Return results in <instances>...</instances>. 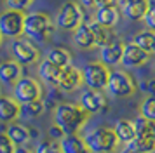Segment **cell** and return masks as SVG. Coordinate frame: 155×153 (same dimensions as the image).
<instances>
[{
  "mask_svg": "<svg viewBox=\"0 0 155 153\" xmlns=\"http://www.w3.org/2000/svg\"><path fill=\"white\" fill-rule=\"evenodd\" d=\"M89 113H85L78 104L61 103L54 110V124L64 134H77L78 129L87 122Z\"/></svg>",
  "mask_w": 155,
  "mask_h": 153,
  "instance_id": "6da1fadb",
  "label": "cell"
},
{
  "mask_svg": "<svg viewBox=\"0 0 155 153\" xmlns=\"http://www.w3.org/2000/svg\"><path fill=\"white\" fill-rule=\"evenodd\" d=\"M56 30L54 21L45 12H30L25 14L23 19V35L35 42H47Z\"/></svg>",
  "mask_w": 155,
  "mask_h": 153,
  "instance_id": "7a4b0ae2",
  "label": "cell"
},
{
  "mask_svg": "<svg viewBox=\"0 0 155 153\" xmlns=\"http://www.w3.org/2000/svg\"><path fill=\"white\" fill-rule=\"evenodd\" d=\"M82 139L91 153H112L119 146V139L110 127H94L85 132Z\"/></svg>",
  "mask_w": 155,
  "mask_h": 153,
  "instance_id": "3957f363",
  "label": "cell"
},
{
  "mask_svg": "<svg viewBox=\"0 0 155 153\" xmlns=\"http://www.w3.org/2000/svg\"><path fill=\"white\" fill-rule=\"evenodd\" d=\"M84 23V7L77 4V2H64L63 5L59 7L56 16V24L59 30L64 31H73L75 28Z\"/></svg>",
  "mask_w": 155,
  "mask_h": 153,
  "instance_id": "277c9868",
  "label": "cell"
},
{
  "mask_svg": "<svg viewBox=\"0 0 155 153\" xmlns=\"http://www.w3.org/2000/svg\"><path fill=\"white\" fill-rule=\"evenodd\" d=\"M106 90L113 97H129V96H133L134 90H136V82H134V78L127 71L113 70L108 75Z\"/></svg>",
  "mask_w": 155,
  "mask_h": 153,
  "instance_id": "5b68a950",
  "label": "cell"
},
{
  "mask_svg": "<svg viewBox=\"0 0 155 153\" xmlns=\"http://www.w3.org/2000/svg\"><path fill=\"white\" fill-rule=\"evenodd\" d=\"M80 73H82V83L87 85V89H92V90H105L106 89L110 70L101 61L87 63L84 68L80 70Z\"/></svg>",
  "mask_w": 155,
  "mask_h": 153,
  "instance_id": "8992f818",
  "label": "cell"
},
{
  "mask_svg": "<svg viewBox=\"0 0 155 153\" xmlns=\"http://www.w3.org/2000/svg\"><path fill=\"white\" fill-rule=\"evenodd\" d=\"M23 19L25 14L21 11H5L0 14V35L2 38H19L23 35Z\"/></svg>",
  "mask_w": 155,
  "mask_h": 153,
  "instance_id": "52a82bcc",
  "label": "cell"
},
{
  "mask_svg": "<svg viewBox=\"0 0 155 153\" xmlns=\"http://www.w3.org/2000/svg\"><path fill=\"white\" fill-rule=\"evenodd\" d=\"M42 97V87L31 76H21L18 82L14 83V101L19 104L30 103Z\"/></svg>",
  "mask_w": 155,
  "mask_h": 153,
  "instance_id": "ba28073f",
  "label": "cell"
},
{
  "mask_svg": "<svg viewBox=\"0 0 155 153\" xmlns=\"http://www.w3.org/2000/svg\"><path fill=\"white\" fill-rule=\"evenodd\" d=\"M11 50H12V57L18 64H33V63L38 61L37 47L31 45L25 38H14L12 45H11Z\"/></svg>",
  "mask_w": 155,
  "mask_h": 153,
  "instance_id": "9c48e42d",
  "label": "cell"
},
{
  "mask_svg": "<svg viewBox=\"0 0 155 153\" xmlns=\"http://www.w3.org/2000/svg\"><path fill=\"white\" fill-rule=\"evenodd\" d=\"M148 59H150V54H147L143 49H140L134 42L124 44V50H122V57H120V64L124 68H140L143 64H147Z\"/></svg>",
  "mask_w": 155,
  "mask_h": 153,
  "instance_id": "30bf717a",
  "label": "cell"
},
{
  "mask_svg": "<svg viewBox=\"0 0 155 153\" xmlns=\"http://www.w3.org/2000/svg\"><path fill=\"white\" fill-rule=\"evenodd\" d=\"M78 106L89 113V115H94V113H101V111H106V99L105 96L101 94V90H92V89H85L82 94H80V103Z\"/></svg>",
  "mask_w": 155,
  "mask_h": 153,
  "instance_id": "8fae6325",
  "label": "cell"
},
{
  "mask_svg": "<svg viewBox=\"0 0 155 153\" xmlns=\"http://www.w3.org/2000/svg\"><path fill=\"white\" fill-rule=\"evenodd\" d=\"M80 85H82V73H80V70H77L71 64L61 68L59 80H58V89L63 90V92H71V90L78 89Z\"/></svg>",
  "mask_w": 155,
  "mask_h": 153,
  "instance_id": "7c38bea8",
  "label": "cell"
},
{
  "mask_svg": "<svg viewBox=\"0 0 155 153\" xmlns=\"http://www.w3.org/2000/svg\"><path fill=\"white\" fill-rule=\"evenodd\" d=\"M120 19V9L115 5H96V14H94V21L105 28H113Z\"/></svg>",
  "mask_w": 155,
  "mask_h": 153,
  "instance_id": "4fadbf2b",
  "label": "cell"
},
{
  "mask_svg": "<svg viewBox=\"0 0 155 153\" xmlns=\"http://www.w3.org/2000/svg\"><path fill=\"white\" fill-rule=\"evenodd\" d=\"M101 52V63L105 66H115V64H120V57H122V50H124V44L119 40V38H113L112 42H108L106 45L99 49Z\"/></svg>",
  "mask_w": 155,
  "mask_h": 153,
  "instance_id": "5bb4252c",
  "label": "cell"
},
{
  "mask_svg": "<svg viewBox=\"0 0 155 153\" xmlns=\"http://www.w3.org/2000/svg\"><path fill=\"white\" fill-rule=\"evenodd\" d=\"M124 18L129 21H143L148 9V0H124V4L119 7Z\"/></svg>",
  "mask_w": 155,
  "mask_h": 153,
  "instance_id": "9a60e30c",
  "label": "cell"
},
{
  "mask_svg": "<svg viewBox=\"0 0 155 153\" xmlns=\"http://www.w3.org/2000/svg\"><path fill=\"white\" fill-rule=\"evenodd\" d=\"M58 143H59L61 153H91L87 150L84 139L77 134H64Z\"/></svg>",
  "mask_w": 155,
  "mask_h": 153,
  "instance_id": "2e32d148",
  "label": "cell"
},
{
  "mask_svg": "<svg viewBox=\"0 0 155 153\" xmlns=\"http://www.w3.org/2000/svg\"><path fill=\"white\" fill-rule=\"evenodd\" d=\"M19 117V103L14 101V97L0 96V122H14Z\"/></svg>",
  "mask_w": 155,
  "mask_h": 153,
  "instance_id": "e0dca14e",
  "label": "cell"
},
{
  "mask_svg": "<svg viewBox=\"0 0 155 153\" xmlns=\"http://www.w3.org/2000/svg\"><path fill=\"white\" fill-rule=\"evenodd\" d=\"M59 73H61V68L52 64L51 61L44 59L40 64H38V75L42 78L44 83H47L49 87H54L58 89V80H59Z\"/></svg>",
  "mask_w": 155,
  "mask_h": 153,
  "instance_id": "ac0fdd59",
  "label": "cell"
},
{
  "mask_svg": "<svg viewBox=\"0 0 155 153\" xmlns=\"http://www.w3.org/2000/svg\"><path fill=\"white\" fill-rule=\"evenodd\" d=\"M73 42L75 45L80 49H92L94 47V35L91 31L89 23H80L75 30H73Z\"/></svg>",
  "mask_w": 155,
  "mask_h": 153,
  "instance_id": "d6986e66",
  "label": "cell"
},
{
  "mask_svg": "<svg viewBox=\"0 0 155 153\" xmlns=\"http://www.w3.org/2000/svg\"><path fill=\"white\" fill-rule=\"evenodd\" d=\"M21 78V64L16 61H5L0 64V82L4 85H14Z\"/></svg>",
  "mask_w": 155,
  "mask_h": 153,
  "instance_id": "ffe728a7",
  "label": "cell"
},
{
  "mask_svg": "<svg viewBox=\"0 0 155 153\" xmlns=\"http://www.w3.org/2000/svg\"><path fill=\"white\" fill-rule=\"evenodd\" d=\"M5 136L11 139V143L14 146H25V143L30 141V131L21 124H16V122H11L5 131Z\"/></svg>",
  "mask_w": 155,
  "mask_h": 153,
  "instance_id": "44dd1931",
  "label": "cell"
},
{
  "mask_svg": "<svg viewBox=\"0 0 155 153\" xmlns=\"http://www.w3.org/2000/svg\"><path fill=\"white\" fill-rule=\"evenodd\" d=\"M113 132H115V136H117V139H119V143H124V145L131 143V141L134 139V136H136L133 122L127 120V118L117 120L115 125H113Z\"/></svg>",
  "mask_w": 155,
  "mask_h": 153,
  "instance_id": "7402d4cb",
  "label": "cell"
},
{
  "mask_svg": "<svg viewBox=\"0 0 155 153\" xmlns=\"http://www.w3.org/2000/svg\"><path fill=\"white\" fill-rule=\"evenodd\" d=\"M89 26H91V31H92V35H94V47L101 49L103 45H106L108 42H112L113 38H115V35L112 33V28L101 26L96 21H91Z\"/></svg>",
  "mask_w": 155,
  "mask_h": 153,
  "instance_id": "603a6c76",
  "label": "cell"
},
{
  "mask_svg": "<svg viewBox=\"0 0 155 153\" xmlns=\"http://www.w3.org/2000/svg\"><path fill=\"white\" fill-rule=\"evenodd\" d=\"M133 42L140 49H143L147 54H150V56L155 54V31H152V30H143V31L134 35Z\"/></svg>",
  "mask_w": 155,
  "mask_h": 153,
  "instance_id": "cb8c5ba5",
  "label": "cell"
},
{
  "mask_svg": "<svg viewBox=\"0 0 155 153\" xmlns=\"http://www.w3.org/2000/svg\"><path fill=\"white\" fill-rule=\"evenodd\" d=\"M45 111V103L42 99H35L30 103L19 104V117L23 118H37Z\"/></svg>",
  "mask_w": 155,
  "mask_h": 153,
  "instance_id": "d4e9b609",
  "label": "cell"
},
{
  "mask_svg": "<svg viewBox=\"0 0 155 153\" xmlns=\"http://www.w3.org/2000/svg\"><path fill=\"white\" fill-rule=\"evenodd\" d=\"M45 59L51 61L52 64L59 66V68H64V66L71 64V54L66 50V49H63V47H52L49 52H47Z\"/></svg>",
  "mask_w": 155,
  "mask_h": 153,
  "instance_id": "484cf974",
  "label": "cell"
},
{
  "mask_svg": "<svg viewBox=\"0 0 155 153\" xmlns=\"http://www.w3.org/2000/svg\"><path fill=\"white\" fill-rule=\"evenodd\" d=\"M133 125H134V132H136V136H145V138H155V122L152 120H148V118L138 117L133 120ZM134 136V138H136Z\"/></svg>",
  "mask_w": 155,
  "mask_h": 153,
  "instance_id": "4316f807",
  "label": "cell"
},
{
  "mask_svg": "<svg viewBox=\"0 0 155 153\" xmlns=\"http://www.w3.org/2000/svg\"><path fill=\"white\" fill-rule=\"evenodd\" d=\"M127 148H131L138 153H155V138H145V136H136V138L127 143Z\"/></svg>",
  "mask_w": 155,
  "mask_h": 153,
  "instance_id": "83f0119b",
  "label": "cell"
},
{
  "mask_svg": "<svg viewBox=\"0 0 155 153\" xmlns=\"http://www.w3.org/2000/svg\"><path fill=\"white\" fill-rule=\"evenodd\" d=\"M140 115L155 122V96H148L140 106Z\"/></svg>",
  "mask_w": 155,
  "mask_h": 153,
  "instance_id": "f1b7e54d",
  "label": "cell"
},
{
  "mask_svg": "<svg viewBox=\"0 0 155 153\" xmlns=\"http://www.w3.org/2000/svg\"><path fill=\"white\" fill-rule=\"evenodd\" d=\"M35 153H61V148H59V143L58 141H42L38 143L35 148Z\"/></svg>",
  "mask_w": 155,
  "mask_h": 153,
  "instance_id": "f546056e",
  "label": "cell"
},
{
  "mask_svg": "<svg viewBox=\"0 0 155 153\" xmlns=\"http://www.w3.org/2000/svg\"><path fill=\"white\" fill-rule=\"evenodd\" d=\"M143 21H145L147 30L155 31V0H148V9H147V14H145Z\"/></svg>",
  "mask_w": 155,
  "mask_h": 153,
  "instance_id": "4dcf8cb0",
  "label": "cell"
},
{
  "mask_svg": "<svg viewBox=\"0 0 155 153\" xmlns=\"http://www.w3.org/2000/svg\"><path fill=\"white\" fill-rule=\"evenodd\" d=\"M33 4V0H5V7L9 11H26Z\"/></svg>",
  "mask_w": 155,
  "mask_h": 153,
  "instance_id": "1f68e13d",
  "label": "cell"
},
{
  "mask_svg": "<svg viewBox=\"0 0 155 153\" xmlns=\"http://www.w3.org/2000/svg\"><path fill=\"white\" fill-rule=\"evenodd\" d=\"M14 148L16 146L5 134H0V153H14Z\"/></svg>",
  "mask_w": 155,
  "mask_h": 153,
  "instance_id": "d6a6232c",
  "label": "cell"
},
{
  "mask_svg": "<svg viewBox=\"0 0 155 153\" xmlns=\"http://www.w3.org/2000/svg\"><path fill=\"white\" fill-rule=\"evenodd\" d=\"M140 89L143 92H147L148 96H155V78H150V80H143L140 83Z\"/></svg>",
  "mask_w": 155,
  "mask_h": 153,
  "instance_id": "836d02e7",
  "label": "cell"
},
{
  "mask_svg": "<svg viewBox=\"0 0 155 153\" xmlns=\"http://www.w3.org/2000/svg\"><path fill=\"white\" fill-rule=\"evenodd\" d=\"M49 136H51V139H52V141H59V139L64 136V132L61 131V129H59L56 124H54V125L49 129Z\"/></svg>",
  "mask_w": 155,
  "mask_h": 153,
  "instance_id": "e575fe53",
  "label": "cell"
},
{
  "mask_svg": "<svg viewBox=\"0 0 155 153\" xmlns=\"http://www.w3.org/2000/svg\"><path fill=\"white\" fill-rule=\"evenodd\" d=\"M80 4H82V7H94L96 5L94 0H80Z\"/></svg>",
  "mask_w": 155,
  "mask_h": 153,
  "instance_id": "d590c367",
  "label": "cell"
},
{
  "mask_svg": "<svg viewBox=\"0 0 155 153\" xmlns=\"http://www.w3.org/2000/svg\"><path fill=\"white\" fill-rule=\"evenodd\" d=\"M14 153H31V151H30L28 148H25V146H16Z\"/></svg>",
  "mask_w": 155,
  "mask_h": 153,
  "instance_id": "8d00e7d4",
  "label": "cell"
},
{
  "mask_svg": "<svg viewBox=\"0 0 155 153\" xmlns=\"http://www.w3.org/2000/svg\"><path fill=\"white\" fill-rule=\"evenodd\" d=\"M120 153H138V151H134V150H131V148H127V146H124V148L120 150Z\"/></svg>",
  "mask_w": 155,
  "mask_h": 153,
  "instance_id": "74e56055",
  "label": "cell"
},
{
  "mask_svg": "<svg viewBox=\"0 0 155 153\" xmlns=\"http://www.w3.org/2000/svg\"><path fill=\"white\" fill-rule=\"evenodd\" d=\"M94 2H96V5H99V4H101V2H103V0H94Z\"/></svg>",
  "mask_w": 155,
  "mask_h": 153,
  "instance_id": "f35d334b",
  "label": "cell"
},
{
  "mask_svg": "<svg viewBox=\"0 0 155 153\" xmlns=\"http://www.w3.org/2000/svg\"><path fill=\"white\" fill-rule=\"evenodd\" d=\"M0 44H2V35H0Z\"/></svg>",
  "mask_w": 155,
  "mask_h": 153,
  "instance_id": "ab89813d",
  "label": "cell"
}]
</instances>
